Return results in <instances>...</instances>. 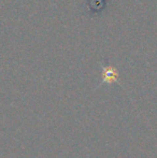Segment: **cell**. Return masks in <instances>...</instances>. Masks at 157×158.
<instances>
[{
    "label": "cell",
    "instance_id": "obj_1",
    "mask_svg": "<svg viewBox=\"0 0 157 158\" xmlns=\"http://www.w3.org/2000/svg\"><path fill=\"white\" fill-rule=\"evenodd\" d=\"M118 81V71L115 67L108 66L102 69V83L112 84Z\"/></svg>",
    "mask_w": 157,
    "mask_h": 158
}]
</instances>
